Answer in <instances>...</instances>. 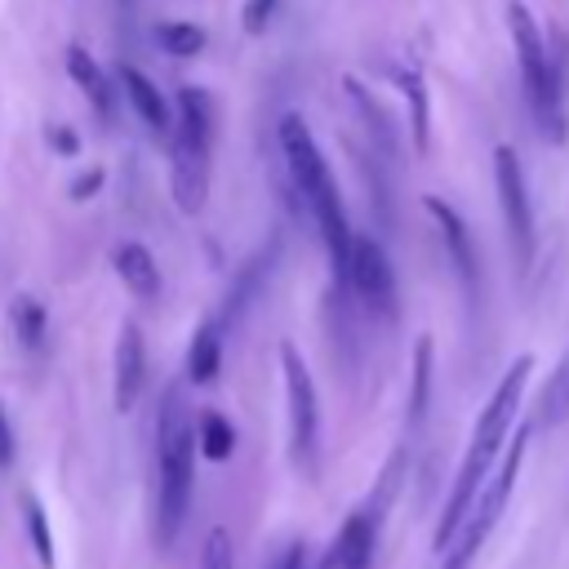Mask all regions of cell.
<instances>
[{
    "label": "cell",
    "mask_w": 569,
    "mask_h": 569,
    "mask_svg": "<svg viewBox=\"0 0 569 569\" xmlns=\"http://www.w3.org/2000/svg\"><path fill=\"white\" fill-rule=\"evenodd\" d=\"M173 160L169 187L182 213H200L209 196V147H213V107L200 89H178V120H173Z\"/></svg>",
    "instance_id": "5"
},
{
    "label": "cell",
    "mask_w": 569,
    "mask_h": 569,
    "mask_svg": "<svg viewBox=\"0 0 569 569\" xmlns=\"http://www.w3.org/2000/svg\"><path fill=\"white\" fill-rule=\"evenodd\" d=\"M200 569H236V560H231V533L227 529H209V538L200 547Z\"/></svg>",
    "instance_id": "24"
},
{
    "label": "cell",
    "mask_w": 569,
    "mask_h": 569,
    "mask_svg": "<svg viewBox=\"0 0 569 569\" xmlns=\"http://www.w3.org/2000/svg\"><path fill=\"white\" fill-rule=\"evenodd\" d=\"M276 4H280V0H244V9H240L244 31H249V36H262L267 22H271V13H276Z\"/></svg>",
    "instance_id": "25"
},
{
    "label": "cell",
    "mask_w": 569,
    "mask_h": 569,
    "mask_svg": "<svg viewBox=\"0 0 569 569\" xmlns=\"http://www.w3.org/2000/svg\"><path fill=\"white\" fill-rule=\"evenodd\" d=\"M200 453L209 462H227L236 453V427L222 413H204L200 418Z\"/></svg>",
    "instance_id": "20"
},
{
    "label": "cell",
    "mask_w": 569,
    "mask_h": 569,
    "mask_svg": "<svg viewBox=\"0 0 569 569\" xmlns=\"http://www.w3.org/2000/svg\"><path fill=\"white\" fill-rule=\"evenodd\" d=\"M218 369H222V338H218V325L204 320V325H196L191 347H187V378L204 387L218 378Z\"/></svg>",
    "instance_id": "15"
},
{
    "label": "cell",
    "mask_w": 569,
    "mask_h": 569,
    "mask_svg": "<svg viewBox=\"0 0 569 569\" xmlns=\"http://www.w3.org/2000/svg\"><path fill=\"white\" fill-rule=\"evenodd\" d=\"M493 187H498V204H502L511 249H516L520 262H529L533 258V204H529L525 169H520L511 147H493Z\"/></svg>",
    "instance_id": "8"
},
{
    "label": "cell",
    "mask_w": 569,
    "mask_h": 569,
    "mask_svg": "<svg viewBox=\"0 0 569 569\" xmlns=\"http://www.w3.org/2000/svg\"><path fill=\"white\" fill-rule=\"evenodd\" d=\"M538 422L542 427H560L569 422V351L560 356V365L551 369L542 396H538Z\"/></svg>",
    "instance_id": "18"
},
{
    "label": "cell",
    "mask_w": 569,
    "mask_h": 569,
    "mask_svg": "<svg viewBox=\"0 0 569 569\" xmlns=\"http://www.w3.org/2000/svg\"><path fill=\"white\" fill-rule=\"evenodd\" d=\"M271 569H307V556H302V547H298V542H293V547H284V556H280Z\"/></svg>",
    "instance_id": "28"
},
{
    "label": "cell",
    "mask_w": 569,
    "mask_h": 569,
    "mask_svg": "<svg viewBox=\"0 0 569 569\" xmlns=\"http://www.w3.org/2000/svg\"><path fill=\"white\" fill-rule=\"evenodd\" d=\"M369 565H373V516L356 511L329 542L320 569H369Z\"/></svg>",
    "instance_id": "12"
},
{
    "label": "cell",
    "mask_w": 569,
    "mask_h": 569,
    "mask_svg": "<svg viewBox=\"0 0 569 569\" xmlns=\"http://www.w3.org/2000/svg\"><path fill=\"white\" fill-rule=\"evenodd\" d=\"M422 209L436 218V227H440V236H445V249H449V258H453V271H458V280L471 289V284H476V249H471L467 222H462L458 209L445 204L440 196H422Z\"/></svg>",
    "instance_id": "11"
},
{
    "label": "cell",
    "mask_w": 569,
    "mask_h": 569,
    "mask_svg": "<svg viewBox=\"0 0 569 569\" xmlns=\"http://www.w3.org/2000/svg\"><path fill=\"white\" fill-rule=\"evenodd\" d=\"M98 187H102V169H89V173H80V178L71 182V200H89Z\"/></svg>",
    "instance_id": "26"
},
{
    "label": "cell",
    "mask_w": 569,
    "mask_h": 569,
    "mask_svg": "<svg viewBox=\"0 0 569 569\" xmlns=\"http://www.w3.org/2000/svg\"><path fill=\"white\" fill-rule=\"evenodd\" d=\"M529 373H533V356H516V365L502 373V382H498L493 396L485 400V409H480V418H476V427H471L462 467H458V476H453V489H449V498H445L440 525H436V533H431V547H436V551L449 547V538L458 533V525H462V516H467L476 489L485 485L493 458L502 453V445H507V436H511V427H516V409H520V396H525Z\"/></svg>",
    "instance_id": "1"
},
{
    "label": "cell",
    "mask_w": 569,
    "mask_h": 569,
    "mask_svg": "<svg viewBox=\"0 0 569 569\" xmlns=\"http://www.w3.org/2000/svg\"><path fill=\"white\" fill-rule=\"evenodd\" d=\"M347 289H356L369 311H382V316L396 311V271H391V262H387V253H382V244L373 236H356L351 240Z\"/></svg>",
    "instance_id": "9"
},
{
    "label": "cell",
    "mask_w": 569,
    "mask_h": 569,
    "mask_svg": "<svg viewBox=\"0 0 569 569\" xmlns=\"http://www.w3.org/2000/svg\"><path fill=\"white\" fill-rule=\"evenodd\" d=\"M280 151H284V164H289V178H293V191L302 196V204L311 209L320 236H325V249H329V262H333V276L338 284H347V262H351V240L356 231L347 227V213H342V200H338V187H333V173H329V160L320 156L311 129L302 116H284L280 129Z\"/></svg>",
    "instance_id": "2"
},
{
    "label": "cell",
    "mask_w": 569,
    "mask_h": 569,
    "mask_svg": "<svg viewBox=\"0 0 569 569\" xmlns=\"http://www.w3.org/2000/svg\"><path fill=\"white\" fill-rule=\"evenodd\" d=\"M142 382H147V351H142V333L133 320L120 325L116 333V365H111V400L120 413H129L142 396Z\"/></svg>",
    "instance_id": "10"
},
{
    "label": "cell",
    "mask_w": 569,
    "mask_h": 569,
    "mask_svg": "<svg viewBox=\"0 0 569 569\" xmlns=\"http://www.w3.org/2000/svg\"><path fill=\"white\" fill-rule=\"evenodd\" d=\"M156 44L173 58H196L204 49V31L196 22H160L156 27Z\"/></svg>",
    "instance_id": "21"
},
{
    "label": "cell",
    "mask_w": 569,
    "mask_h": 569,
    "mask_svg": "<svg viewBox=\"0 0 569 569\" xmlns=\"http://www.w3.org/2000/svg\"><path fill=\"white\" fill-rule=\"evenodd\" d=\"M111 267H116V276L124 280V289H129L133 298L151 302V298L160 293V267H156V253H151L147 244H138V240H124V244H116V253H111Z\"/></svg>",
    "instance_id": "13"
},
{
    "label": "cell",
    "mask_w": 569,
    "mask_h": 569,
    "mask_svg": "<svg viewBox=\"0 0 569 569\" xmlns=\"http://www.w3.org/2000/svg\"><path fill=\"white\" fill-rule=\"evenodd\" d=\"M391 80H396V89L405 93V102L413 107V116H409L413 147H418V151H427V89H422V76H418V67L396 62V67H391Z\"/></svg>",
    "instance_id": "17"
},
{
    "label": "cell",
    "mask_w": 569,
    "mask_h": 569,
    "mask_svg": "<svg viewBox=\"0 0 569 569\" xmlns=\"http://www.w3.org/2000/svg\"><path fill=\"white\" fill-rule=\"evenodd\" d=\"M67 76L84 89V98L93 102V111H98V116H111V84H107L102 67H98L80 44H71V49H67Z\"/></svg>",
    "instance_id": "16"
},
{
    "label": "cell",
    "mask_w": 569,
    "mask_h": 569,
    "mask_svg": "<svg viewBox=\"0 0 569 569\" xmlns=\"http://www.w3.org/2000/svg\"><path fill=\"white\" fill-rule=\"evenodd\" d=\"M9 462H13V422L0 405V467H9Z\"/></svg>",
    "instance_id": "27"
},
{
    "label": "cell",
    "mask_w": 569,
    "mask_h": 569,
    "mask_svg": "<svg viewBox=\"0 0 569 569\" xmlns=\"http://www.w3.org/2000/svg\"><path fill=\"white\" fill-rule=\"evenodd\" d=\"M120 89H124V98L133 102V111L142 116L147 129H156V133H169V129H173L169 102L160 98V89H156L138 67H120Z\"/></svg>",
    "instance_id": "14"
},
{
    "label": "cell",
    "mask_w": 569,
    "mask_h": 569,
    "mask_svg": "<svg viewBox=\"0 0 569 569\" xmlns=\"http://www.w3.org/2000/svg\"><path fill=\"white\" fill-rule=\"evenodd\" d=\"M507 31H511V49H516V62H520V84H525V98H529V111L533 120L542 124L547 138H565V89H560V62L551 58L547 40H542V27L533 22L529 4L511 0L507 4Z\"/></svg>",
    "instance_id": "4"
},
{
    "label": "cell",
    "mask_w": 569,
    "mask_h": 569,
    "mask_svg": "<svg viewBox=\"0 0 569 569\" xmlns=\"http://www.w3.org/2000/svg\"><path fill=\"white\" fill-rule=\"evenodd\" d=\"M191 458H196V427L182 387H169L156 413V533L173 542L187 502H191Z\"/></svg>",
    "instance_id": "3"
},
{
    "label": "cell",
    "mask_w": 569,
    "mask_h": 569,
    "mask_svg": "<svg viewBox=\"0 0 569 569\" xmlns=\"http://www.w3.org/2000/svg\"><path fill=\"white\" fill-rule=\"evenodd\" d=\"M27 529H31V542H36V556L44 569H53V538H49V525H44V511L36 498H27Z\"/></svg>",
    "instance_id": "23"
},
{
    "label": "cell",
    "mask_w": 569,
    "mask_h": 569,
    "mask_svg": "<svg viewBox=\"0 0 569 569\" xmlns=\"http://www.w3.org/2000/svg\"><path fill=\"white\" fill-rule=\"evenodd\" d=\"M49 142H53V147H58L62 156H76V133H71V129H58V124H53V133H49Z\"/></svg>",
    "instance_id": "29"
},
{
    "label": "cell",
    "mask_w": 569,
    "mask_h": 569,
    "mask_svg": "<svg viewBox=\"0 0 569 569\" xmlns=\"http://www.w3.org/2000/svg\"><path fill=\"white\" fill-rule=\"evenodd\" d=\"M9 320H13V333H18V342H22L27 351H40V347H44V329H49V316H44V307H40L31 293H18V298H13V307H9Z\"/></svg>",
    "instance_id": "19"
},
{
    "label": "cell",
    "mask_w": 569,
    "mask_h": 569,
    "mask_svg": "<svg viewBox=\"0 0 569 569\" xmlns=\"http://www.w3.org/2000/svg\"><path fill=\"white\" fill-rule=\"evenodd\" d=\"M427 382H431V342H418V360H413V400H409V418L422 422L427 413Z\"/></svg>",
    "instance_id": "22"
},
{
    "label": "cell",
    "mask_w": 569,
    "mask_h": 569,
    "mask_svg": "<svg viewBox=\"0 0 569 569\" xmlns=\"http://www.w3.org/2000/svg\"><path fill=\"white\" fill-rule=\"evenodd\" d=\"M280 369H284V400H289V445H293V458L307 462L316 453V436H320L316 382L293 342H280Z\"/></svg>",
    "instance_id": "7"
},
{
    "label": "cell",
    "mask_w": 569,
    "mask_h": 569,
    "mask_svg": "<svg viewBox=\"0 0 569 569\" xmlns=\"http://www.w3.org/2000/svg\"><path fill=\"white\" fill-rule=\"evenodd\" d=\"M525 449H529V427H516V440H507L502 462L485 476V485L476 489V498H471V507H467L458 533H453L449 547L440 551V556H445L440 569H471V560H476L480 547L489 542V533H493V525H498V516H502V507H507V498H511V489H516V480H520Z\"/></svg>",
    "instance_id": "6"
}]
</instances>
